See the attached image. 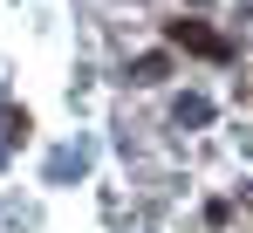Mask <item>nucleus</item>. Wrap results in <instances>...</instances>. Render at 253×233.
<instances>
[{
    "instance_id": "obj_1",
    "label": "nucleus",
    "mask_w": 253,
    "mask_h": 233,
    "mask_svg": "<svg viewBox=\"0 0 253 233\" xmlns=\"http://www.w3.org/2000/svg\"><path fill=\"white\" fill-rule=\"evenodd\" d=\"M165 41H171V48H185V55H206V62H233V41L212 35L206 21H171Z\"/></svg>"
}]
</instances>
